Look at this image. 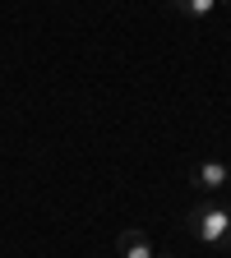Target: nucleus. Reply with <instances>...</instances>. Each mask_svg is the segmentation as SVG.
<instances>
[{
	"label": "nucleus",
	"instance_id": "1",
	"mask_svg": "<svg viewBox=\"0 0 231 258\" xmlns=\"http://www.w3.org/2000/svg\"><path fill=\"white\" fill-rule=\"evenodd\" d=\"M185 226H190L204 244L231 249V208H226V203H194Z\"/></svg>",
	"mask_w": 231,
	"mask_h": 258
},
{
	"label": "nucleus",
	"instance_id": "4",
	"mask_svg": "<svg viewBox=\"0 0 231 258\" xmlns=\"http://www.w3.org/2000/svg\"><path fill=\"white\" fill-rule=\"evenodd\" d=\"M171 10L185 14V19H208L217 10V0H171Z\"/></svg>",
	"mask_w": 231,
	"mask_h": 258
},
{
	"label": "nucleus",
	"instance_id": "3",
	"mask_svg": "<svg viewBox=\"0 0 231 258\" xmlns=\"http://www.w3.org/2000/svg\"><path fill=\"white\" fill-rule=\"evenodd\" d=\"M120 258H153V240L144 231H120Z\"/></svg>",
	"mask_w": 231,
	"mask_h": 258
},
{
	"label": "nucleus",
	"instance_id": "2",
	"mask_svg": "<svg viewBox=\"0 0 231 258\" xmlns=\"http://www.w3.org/2000/svg\"><path fill=\"white\" fill-rule=\"evenodd\" d=\"M190 184L204 189V194H217L222 184H231V166L226 161H199V166L190 171Z\"/></svg>",
	"mask_w": 231,
	"mask_h": 258
}]
</instances>
